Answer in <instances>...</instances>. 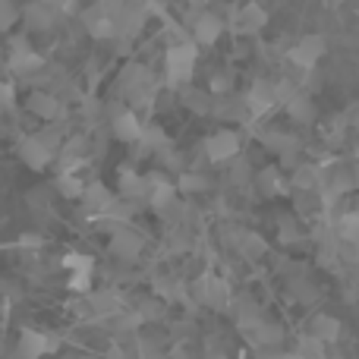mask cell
<instances>
[{
	"label": "cell",
	"mask_w": 359,
	"mask_h": 359,
	"mask_svg": "<svg viewBox=\"0 0 359 359\" xmlns=\"http://www.w3.org/2000/svg\"><path fill=\"white\" fill-rule=\"evenodd\" d=\"M198 63V48L192 41H177L168 48L164 67H168V82L170 86H183L192 79V69Z\"/></svg>",
	"instance_id": "6da1fadb"
},
{
	"label": "cell",
	"mask_w": 359,
	"mask_h": 359,
	"mask_svg": "<svg viewBox=\"0 0 359 359\" xmlns=\"http://www.w3.org/2000/svg\"><path fill=\"white\" fill-rule=\"evenodd\" d=\"M120 92H123L126 98H133L136 104H151V98H155L151 73H149L145 67H139V63L126 67L123 76H120Z\"/></svg>",
	"instance_id": "7a4b0ae2"
},
{
	"label": "cell",
	"mask_w": 359,
	"mask_h": 359,
	"mask_svg": "<svg viewBox=\"0 0 359 359\" xmlns=\"http://www.w3.org/2000/svg\"><path fill=\"white\" fill-rule=\"evenodd\" d=\"M325 50H328V41H325L322 35H306L287 50V60H290L293 67H299V69L309 73V69L318 67V60L325 57Z\"/></svg>",
	"instance_id": "3957f363"
},
{
	"label": "cell",
	"mask_w": 359,
	"mask_h": 359,
	"mask_svg": "<svg viewBox=\"0 0 359 359\" xmlns=\"http://www.w3.org/2000/svg\"><path fill=\"white\" fill-rule=\"evenodd\" d=\"M205 155H208V161H215V164L230 161V158L240 155V136H236L233 130H217L215 136L205 139Z\"/></svg>",
	"instance_id": "277c9868"
},
{
	"label": "cell",
	"mask_w": 359,
	"mask_h": 359,
	"mask_svg": "<svg viewBox=\"0 0 359 359\" xmlns=\"http://www.w3.org/2000/svg\"><path fill=\"white\" fill-rule=\"evenodd\" d=\"M57 347H60V341L54 334H41V331H32V328H25L19 334V359H41L54 353Z\"/></svg>",
	"instance_id": "5b68a950"
},
{
	"label": "cell",
	"mask_w": 359,
	"mask_h": 359,
	"mask_svg": "<svg viewBox=\"0 0 359 359\" xmlns=\"http://www.w3.org/2000/svg\"><path fill=\"white\" fill-rule=\"evenodd\" d=\"M265 25H268V10L262 4H255V0H249L246 6H240V10L233 13L236 35H255V32H262Z\"/></svg>",
	"instance_id": "8992f818"
},
{
	"label": "cell",
	"mask_w": 359,
	"mask_h": 359,
	"mask_svg": "<svg viewBox=\"0 0 359 359\" xmlns=\"http://www.w3.org/2000/svg\"><path fill=\"white\" fill-rule=\"evenodd\" d=\"M82 22H86V32L92 38H114L117 35V19H114V13L107 10L104 4L82 13Z\"/></svg>",
	"instance_id": "52a82bcc"
},
{
	"label": "cell",
	"mask_w": 359,
	"mask_h": 359,
	"mask_svg": "<svg viewBox=\"0 0 359 359\" xmlns=\"http://www.w3.org/2000/svg\"><path fill=\"white\" fill-rule=\"evenodd\" d=\"M41 67H44V57L35 54V50H32L22 38H16V41H13V50H10V69H13V73L32 76V73H38Z\"/></svg>",
	"instance_id": "ba28073f"
},
{
	"label": "cell",
	"mask_w": 359,
	"mask_h": 359,
	"mask_svg": "<svg viewBox=\"0 0 359 359\" xmlns=\"http://www.w3.org/2000/svg\"><path fill=\"white\" fill-rule=\"evenodd\" d=\"M246 111L252 114V117H262V114H268L274 104H278V92H274V82H255L252 88L246 92Z\"/></svg>",
	"instance_id": "9c48e42d"
},
{
	"label": "cell",
	"mask_w": 359,
	"mask_h": 359,
	"mask_svg": "<svg viewBox=\"0 0 359 359\" xmlns=\"http://www.w3.org/2000/svg\"><path fill=\"white\" fill-rule=\"evenodd\" d=\"M19 158H22L32 170H41V168H48V164H50L54 151L41 142V136H25L22 142H19Z\"/></svg>",
	"instance_id": "30bf717a"
},
{
	"label": "cell",
	"mask_w": 359,
	"mask_h": 359,
	"mask_svg": "<svg viewBox=\"0 0 359 359\" xmlns=\"http://www.w3.org/2000/svg\"><path fill=\"white\" fill-rule=\"evenodd\" d=\"M142 246H145V240L136 233V230H130V227H120V230H114V236H111V252L114 255H120V259H136L139 252H142Z\"/></svg>",
	"instance_id": "8fae6325"
},
{
	"label": "cell",
	"mask_w": 359,
	"mask_h": 359,
	"mask_svg": "<svg viewBox=\"0 0 359 359\" xmlns=\"http://www.w3.org/2000/svg\"><path fill=\"white\" fill-rule=\"evenodd\" d=\"M224 35V19L215 13H198L196 22H192V38L196 44H215Z\"/></svg>",
	"instance_id": "7c38bea8"
},
{
	"label": "cell",
	"mask_w": 359,
	"mask_h": 359,
	"mask_svg": "<svg viewBox=\"0 0 359 359\" xmlns=\"http://www.w3.org/2000/svg\"><path fill=\"white\" fill-rule=\"evenodd\" d=\"M196 293L205 306H211V309H224V303H227V284H224L221 278H215V274H205V278L196 284Z\"/></svg>",
	"instance_id": "4fadbf2b"
},
{
	"label": "cell",
	"mask_w": 359,
	"mask_h": 359,
	"mask_svg": "<svg viewBox=\"0 0 359 359\" xmlns=\"http://www.w3.org/2000/svg\"><path fill=\"white\" fill-rule=\"evenodd\" d=\"M111 130L117 139H123V142H139L145 133V126L139 123V117L133 111H117L111 120Z\"/></svg>",
	"instance_id": "5bb4252c"
},
{
	"label": "cell",
	"mask_w": 359,
	"mask_h": 359,
	"mask_svg": "<svg viewBox=\"0 0 359 359\" xmlns=\"http://www.w3.org/2000/svg\"><path fill=\"white\" fill-rule=\"evenodd\" d=\"M177 198V186L164 177H149V205L155 211H168Z\"/></svg>",
	"instance_id": "9a60e30c"
},
{
	"label": "cell",
	"mask_w": 359,
	"mask_h": 359,
	"mask_svg": "<svg viewBox=\"0 0 359 359\" xmlns=\"http://www.w3.org/2000/svg\"><path fill=\"white\" fill-rule=\"evenodd\" d=\"M114 202H117V198H114L101 183L86 186V192H82V205H86L88 215H98V217H101V215H107V211L114 208Z\"/></svg>",
	"instance_id": "2e32d148"
},
{
	"label": "cell",
	"mask_w": 359,
	"mask_h": 359,
	"mask_svg": "<svg viewBox=\"0 0 359 359\" xmlns=\"http://www.w3.org/2000/svg\"><path fill=\"white\" fill-rule=\"evenodd\" d=\"M284 107L293 123H312V120H316V104H312V98L306 92H297L293 98H287Z\"/></svg>",
	"instance_id": "e0dca14e"
},
{
	"label": "cell",
	"mask_w": 359,
	"mask_h": 359,
	"mask_svg": "<svg viewBox=\"0 0 359 359\" xmlns=\"http://www.w3.org/2000/svg\"><path fill=\"white\" fill-rule=\"evenodd\" d=\"M29 111L35 114V117H41L44 123H50V120L60 117V101L48 92H32L29 95Z\"/></svg>",
	"instance_id": "ac0fdd59"
},
{
	"label": "cell",
	"mask_w": 359,
	"mask_h": 359,
	"mask_svg": "<svg viewBox=\"0 0 359 359\" xmlns=\"http://www.w3.org/2000/svg\"><path fill=\"white\" fill-rule=\"evenodd\" d=\"M309 334L318 337L322 344H331V341H337V334H341V322H337L334 316H325V312H318V316L309 322Z\"/></svg>",
	"instance_id": "d6986e66"
},
{
	"label": "cell",
	"mask_w": 359,
	"mask_h": 359,
	"mask_svg": "<svg viewBox=\"0 0 359 359\" xmlns=\"http://www.w3.org/2000/svg\"><path fill=\"white\" fill-rule=\"evenodd\" d=\"M120 192L123 198H149V177H139L136 170H120Z\"/></svg>",
	"instance_id": "ffe728a7"
},
{
	"label": "cell",
	"mask_w": 359,
	"mask_h": 359,
	"mask_svg": "<svg viewBox=\"0 0 359 359\" xmlns=\"http://www.w3.org/2000/svg\"><path fill=\"white\" fill-rule=\"evenodd\" d=\"M22 19L32 29H48V25L54 22V10H50L48 4H41V0H32V4H25Z\"/></svg>",
	"instance_id": "44dd1931"
},
{
	"label": "cell",
	"mask_w": 359,
	"mask_h": 359,
	"mask_svg": "<svg viewBox=\"0 0 359 359\" xmlns=\"http://www.w3.org/2000/svg\"><path fill=\"white\" fill-rule=\"evenodd\" d=\"M325 183H328V198L344 196V192L356 189V183H353V170H350V168H334L328 177H325Z\"/></svg>",
	"instance_id": "7402d4cb"
},
{
	"label": "cell",
	"mask_w": 359,
	"mask_h": 359,
	"mask_svg": "<svg viewBox=\"0 0 359 359\" xmlns=\"http://www.w3.org/2000/svg\"><path fill=\"white\" fill-rule=\"evenodd\" d=\"M262 142H265L271 151H280L284 158H287V151H297V145H299L293 136H287V133H278V130L265 133V136H262Z\"/></svg>",
	"instance_id": "603a6c76"
},
{
	"label": "cell",
	"mask_w": 359,
	"mask_h": 359,
	"mask_svg": "<svg viewBox=\"0 0 359 359\" xmlns=\"http://www.w3.org/2000/svg\"><path fill=\"white\" fill-rule=\"evenodd\" d=\"M337 233H341V240H347L350 246L359 249V211H350L337 221Z\"/></svg>",
	"instance_id": "cb8c5ba5"
},
{
	"label": "cell",
	"mask_w": 359,
	"mask_h": 359,
	"mask_svg": "<svg viewBox=\"0 0 359 359\" xmlns=\"http://www.w3.org/2000/svg\"><path fill=\"white\" fill-rule=\"evenodd\" d=\"M259 189H262V196H278V192H284V180H280V174L274 168H265L259 174Z\"/></svg>",
	"instance_id": "d4e9b609"
},
{
	"label": "cell",
	"mask_w": 359,
	"mask_h": 359,
	"mask_svg": "<svg viewBox=\"0 0 359 359\" xmlns=\"http://www.w3.org/2000/svg\"><path fill=\"white\" fill-rule=\"evenodd\" d=\"M322 174H318V168H312V164H303V168L293 170V186L297 189H316Z\"/></svg>",
	"instance_id": "484cf974"
},
{
	"label": "cell",
	"mask_w": 359,
	"mask_h": 359,
	"mask_svg": "<svg viewBox=\"0 0 359 359\" xmlns=\"http://www.w3.org/2000/svg\"><path fill=\"white\" fill-rule=\"evenodd\" d=\"M240 252L246 255V259H262L265 255V240L255 233H243L240 236Z\"/></svg>",
	"instance_id": "4316f807"
},
{
	"label": "cell",
	"mask_w": 359,
	"mask_h": 359,
	"mask_svg": "<svg viewBox=\"0 0 359 359\" xmlns=\"http://www.w3.org/2000/svg\"><path fill=\"white\" fill-rule=\"evenodd\" d=\"M57 189H60L67 198H82V192H86V186L79 183V177H76V174H69V170H67V174H60V177H57Z\"/></svg>",
	"instance_id": "83f0119b"
},
{
	"label": "cell",
	"mask_w": 359,
	"mask_h": 359,
	"mask_svg": "<svg viewBox=\"0 0 359 359\" xmlns=\"http://www.w3.org/2000/svg\"><path fill=\"white\" fill-rule=\"evenodd\" d=\"M299 356H306V359H325V344L318 341V337H303V344H299V350H297Z\"/></svg>",
	"instance_id": "f1b7e54d"
},
{
	"label": "cell",
	"mask_w": 359,
	"mask_h": 359,
	"mask_svg": "<svg viewBox=\"0 0 359 359\" xmlns=\"http://www.w3.org/2000/svg\"><path fill=\"white\" fill-rule=\"evenodd\" d=\"M183 101H186V107H192V111H198V114H208L211 111V98L205 92H186Z\"/></svg>",
	"instance_id": "f546056e"
},
{
	"label": "cell",
	"mask_w": 359,
	"mask_h": 359,
	"mask_svg": "<svg viewBox=\"0 0 359 359\" xmlns=\"http://www.w3.org/2000/svg\"><path fill=\"white\" fill-rule=\"evenodd\" d=\"M63 265L69 268V271H92V259L88 255H82V252H69V255H63Z\"/></svg>",
	"instance_id": "4dcf8cb0"
},
{
	"label": "cell",
	"mask_w": 359,
	"mask_h": 359,
	"mask_svg": "<svg viewBox=\"0 0 359 359\" xmlns=\"http://www.w3.org/2000/svg\"><path fill=\"white\" fill-rule=\"evenodd\" d=\"M19 19V6L13 0H0V29H10Z\"/></svg>",
	"instance_id": "1f68e13d"
},
{
	"label": "cell",
	"mask_w": 359,
	"mask_h": 359,
	"mask_svg": "<svg viewBox=\"0 0 359 359\" xmlns=\"http://www.w3.org/2000/svg\"><path fill=\"white\" fill-rule=\"evenodd\" d=\"M205 186H208V180H205L202 174H183L180 177V189L183 192H202Z\"/></svg>",
	"instance_id": "d6a6232c"
},
{
	"label": "cell",
	"mask_w": 359,
	"mask_h": 359,
	"mask_svg": "<svg viewBox=\"0 0 359 359\" xmlns=\"http://www.w3.org/2000/svg\"><path fill=\"white\" fill-rule=\"evenodd\" d=\"M88 287H92V271H73V278H69V290L88 293Z\"/></svg>",
	"instance_id": "836d02e7"
},
{
	"label": "cell",
	"mask_w": 359,
	"mask_h": 359,
	"mask_svg": "<svg viewBox=\"0 0 359 359\" xmlns=\"http://www.w3.org/2000/svg\"><path fill=\"white\" fill-rule=\"evenodd\" d=\"M13 98H16V92H13L10 82H0V111H6V107H13Z\"/></svg>",
	"instance_id": "e575fe53"
},
{
	"label": "cell",
	"mask_w": 359,
	"mask_h": 359,
	"mask_svg": "<svg viewBox=\"0 0 359 359\" xmlns=\"http://www.w3.org/2000/svg\"><path fill=\"white\" fill-rule=\"evenodd\" d=\"M41 4H48L54 13H73L76 10V0H41Z\"/></svg>",
	"instance_id": "d590c367"
},
{
	"label": "cell",
	"mask_w": 359,
	"mask_h": 359,
	"mask_svg": "<svg viewBox=\"0 0 359 359\" xmlns=\"http://www.w3.org/2000/svg\"><path fill=\"white\" fill-rule=\"evenodd\" d=\"M230 88V76H224V73H217L215 79H211V95H224Z\"/></svg>",
	"instance_id": "8d00e7d4"
},
{
	"label": "cell",
	"mask_w": 359,
	"mask_h": 359,
	"mask_svg": "<svg viewBox=\"0 0 359 359\" xmlns=\"http://www.w3.org/2000/svg\"><path fill=\"white\" fill-rule=\"evenodd\" d=\"M350 170H353V183H356V189H359V164H353Z\"/></svg>",
	"instance_id": "74e56055"
},
{
	"label": "cell",
	"mask_w": 359,
	"mask_h": 359,
	"mask_svg": "<svg viewBox=\"0 0 359 359\" xmlns=\"http://www.w3.org/2000/svg\"><path fill=\"white\" fill-rule=\"evenodd\" d=\"M350 123H353V126H356V130H359V107H356V111H353V117H350Z\"/></svg>",
	"instance_id": "f35d334b"
},
{
	"label": "cell",
	"mask_w": 359,
	"mask_h": 359,
	"mask_svg": "<svg viewBox=\"0 0 359 359\" xmlns=\"http://www.w3.org/2000/svg\"><path fill=\"white\" fill-rule=\"evenodd\" d=\"M280 359H306V356H299V353H290V356H280Z\"/></svg>",
	"instance_id": "ab89813d"
},
{
	"label": "cell",
	"mask_w": 359,
	"mask_h": 359,
	"mask_svg": "<svg viewBox=\"0 0 359 359\" xmlns=\"http://www.w3.org/2000/svg\"><path fill=\"white\" fill-rule=\"evenodd\" d=\"M189 4H192V6H202V4H205V0H189Z\"/></svg>",
	"instance_id": "60d3db41"
}]
</instances>
